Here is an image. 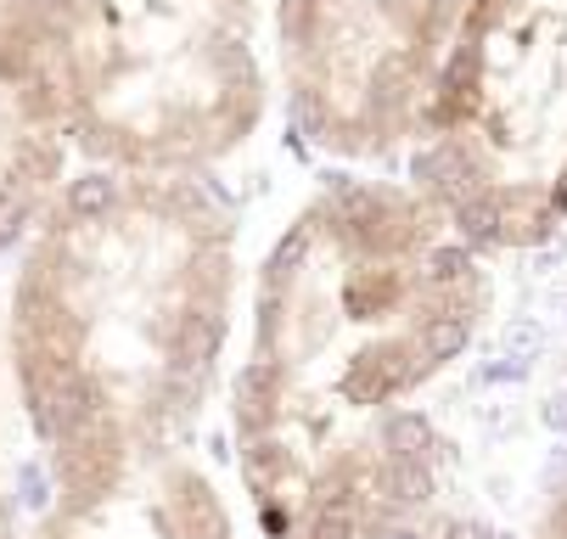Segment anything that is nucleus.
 <instances>
[{
	"label": "nucleus",
	"mask_w": 567,
	"mask_h": 539,
	"mask_svg": "<svg viewBox=\"0 0 567 539\" xmlns=\"http://www.w3.org/2000/svg\"><path fill=\"white\" fill-rule=\"evenodd\" d=\"M495 304L484 259L410 180L332 175L253 281L230 445L264 539H388L428 517L444 438L428 388Z\"/></svg>",
	"instance_id": "1"
},
{
	"label": "nucleus",
	"mask_w": 567,
	"mask_h": 539,
	"mask_svg": "<svg viewBox=\"0 0 567 539\" xmlns=\"http://www.w3.org/2000/svg\"><path fill=\"white\" fill-rule=\"evenodd\" d=\"M236 315V220L185 175H68L7 292V371L52 495L185 450Z\"/></svg>",
	"instance_id": "2"
},
{
	"label": "nucleus",
	"mask_w": 567,
	"mask_h": 539,
	"mask_svg": "<svg viewBox=\"0 0 567 539\" xmlns=\"http://www.w3.org/2000/svg\"><path fill=\"white\" fill-rule=\"evenodd\" d=\"M90 169L203 180L264 124L253 0H0Z\"/></svg>",
	"instance_id": "3"
},
{
	"label": "nucleus",
	"mask_w": 567,
	"mask_h": 539,
	"mask_svg": "<svg viewBox=\"0 0 567 539\" xmlns=\"http://www.w3.org/2000/svg\"><path fill=\"white\" fill-rule=\"evenodd\" d=\"M410 186L478 259L567 225V0H478L410 141Z\"/></svg>",
	"instance_id": "4"
},
{
	"label": "nucleus",
	"mask_w": 567,
	"mask_h": 539,
	"mask_svg": "<svg viewBox=\"0 0 567 539\" xmlns=\"http://www.w3.org/2000/svg\"><path fill=\"white\" fill-rule=\"evenodd\" d=\"M478 0H275V68L309 146L349 164L416 141Z\"/></svg>",
	"instance_id": "5"
},
{
	"label": "nucleus",
	"mask_w": 567,
	"mask_h": 539,
	"mask_svg": "<svg viewBox=\"0 0 567 539\" xmlns=\"http://www.w3.org/2000/svg\"><path fill=\"white\" fill-rule=\"evenodd\" d=\"M23 539H236V517L214 478L174 450L90 495H52Z\"/></svg>",
	"instance_id": "6"
},
{
	"label": "nucleus",
	"mask_w": 567,
	"mask_h": 539,
	"mask_svg": "<svg viewBox=\"0 0 567 539\" xmlns=\"http://www.w3.org/2000/svg\"><path fill=\"white\" fill-rule=\"evenodd\" d=\"M68 130L39 52L12 7H0V254L29 242L68 186Z\"/></svg>",
	"instance_id": "7"
},
{
	"label": "nucleus",
	"mask_w": 567,
	"mask_h": 539,
	"mask_svg": "<svg viewBox=\"0 0 567 539\" xmlns=\"http://www.w3.org/2000/svg\"><path fill=\"white\" fill-rule=\"evenodd\" d=\"M388 539H489V534L466 528V523H444V517H421V523H410V528H399Z\"/></svg>",
	"instance_id": "8"
},
{
	"label": "nucleus",
	"mask_w": 567,
	"mask_h": 539,
	"mask_svg": "<svg viewBox=\"0 0 567 539\" xmlns=\"http://www.w3.org/2000/svg\"><path fill=\"white\" fill-rule=\"evenodd\" d=\"M529 539H567V489L540 512V523L529 528Z\"/></svg>",
	"instance_id": "9"
},
{
	"label": "nucleus",
	"mask_w": 567,
	"mask_h": 539,
	"mask_svg": "<svg viewBox=\"0 0 567 539\" xmlns=\"http://www.w3.org/2000/svg\"><path fill=\"white\" fill-rule=\"evenodd\" d=\"M0 539H23L18 517H12V495H7V478H0Z\"/></svg>",
	"instance_id": "10"
}]
</instances>
